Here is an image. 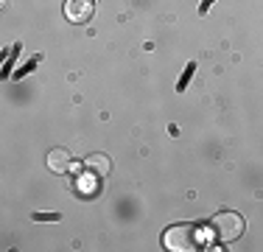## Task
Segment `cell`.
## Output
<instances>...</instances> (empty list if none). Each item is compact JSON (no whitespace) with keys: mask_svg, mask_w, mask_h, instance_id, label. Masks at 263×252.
I'll return each instance as SVG.
<instances>
[{"mask_svg":"<svg viewBox=\"0 0 263 252\" xmlns=\"http://www.w3.org/2000/svg\"><path fill=\"white\" fill-rule=\"evenodd\" d=\"M243 227H247V222H243L241 213L221 210V213H216V216H213L210 232H213V238H218V241L230 244V241H235V238H241Z\"/></svg>","mask_w":263,"mask_h":252,"instance_id":"2","label":"cell"},{"mask_svg":"<svg viewBox=\"0 0 263 252\" xmlns=\"http://www.w3.org/2000/svg\"><path fill=\"white\" fill-rule=\"evenodd\" d=\"M92 11H96V3L92 0H65V17L70 23H90Z\"/></svg>","mask_w":263,"mask_h":252,"instance_id":"3","label":"cell"},{"mask_svg":"<svg viewBox=\"0 0 263 252\" xmlns=\"http://www.w3.org/2000/svg\"><path fill=\"white\" fill-rule=\"evenodd\" d=\"M84 168L92 176H106L112 171V163H109V157H104V154H92V157H87V160H84Z\"/></svg>","mask_w":263,"mask_h":252,"instance_id":"4","label":"cell"},{"mask_svg":"<svg viewBox=\"0 0 263 252\" xmlns=\"http://www.w3.org/2000/svg\"><path fill=\"white\" fill-rule=\"evenodd\" d=\"M48 168H51L53 174H65L67 168H70V154H67L65 149H53L51 154H48Z\"/></svg>","mask_w":263,"mask_h":252,"instance_id":"5","label":"cell"},{"mask_svg":"<svg viewBox=\"0 0 263 252\" xmlns=\"http://www.w3.org/2000/svg\"><path fill=\"white\" fill-rule=\"evenodd\" d=\"M162 244L171 252H193V249L202 247V232L193 224H174L171 230H165Z\"/></svg>","mask_w":263,"mask_h":252,"instance_id":"1","label":"cell"}]
</instances>
